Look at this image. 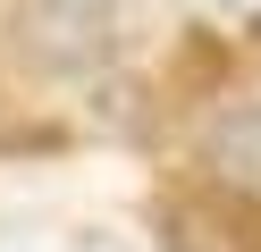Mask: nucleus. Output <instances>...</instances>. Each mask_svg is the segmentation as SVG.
I'll use <instances>...</instances> for the list:
<instances>
[{
  "label": "nucleus",
  "instance_id": "1",
  "mask_svg": "<svg viewBox=\"0 0 261 252\" xmlns=\"http://www.w3.org/2000/svg\"><path fill=\"white\" fill-rule=\"evenodd\" d=\"M25 42L59 67L101 59L110 50V0H42V9H25Z\"/></svg>",
  "mask_w": 261,
  "mask_h": 252
},
{
  "label": "nucleus",
  "instance_id": "2",
  "mask_svg": "<svg viewBox=\"0 0 261 252\" xmlns=\"http://www.w3.org/2000/svg\"><path fill=\"white\" fill-rule=\"evenodd\" d=\"M169 252H261V235L236 218V202H169Z\"/></svg>",
  "mask_w": 261,
  "mask_h": 252
},
{
  "label": "nucleus",
  "instance_id": "3",
  "mask_svg": "<svg viewBox=\"0 0 261 252\" xmlns=\"http://www.w3.org/2000/svg\"><path fill=\"white\" fill-rule=\"evenodd\" d=\"M202 151H211V168H219L227 185L261 193V109H253V101H236V109H219V118H211Z\"/></svg>",
  "mask_w": 261,
  "mask_h": 252
},
{
  "label": "nucleus",
  "instance_id": "4",
  "mask_svg": "<svg viewBox=\"0 0 261 252\" xmlns=\"http://www.w3.org/2000/svg\"><path fill=\"white\" fill-rule=\"evenodd\" d=\"M59 252H135V244H126V235H101V227H93V235H68Z\"/></svg>",
  "mask_w": 261,
  "mask_h": 252
},
{
  "label": "nucleus",
  "instance_id": "5",
  "mask_svg": "<svg viewBox=\"0 0 261 252\" xmlns=\"http://www.w3.org/2000/svg\"><path fill=\"white\" fill-rule=\"evenodd\" d=\"M219 9H261V0H219Z\"/></svg>",
  "mask_w": 261,
  "mask_h": 252
}]
</instances>
